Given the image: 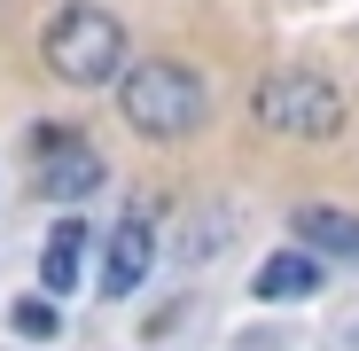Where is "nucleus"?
Listing matches in <instances>:
<instances>
[{
    "label": "nucleus",
    "mask_w": 359,
    "mask_h": 351,
    "mask_svg": "<svg viewBox=\"0 0 359 351\" xmlns=\"http://www.w3.org/2000/svg\"><path fill=\"white\" fill-rule=\"evenodd\" d=\"M39 63H47V78H63L79 94L86 86H117V71L133 63V39H126V24H117L109 8L71 0V8L39 32Z\"/></svg>",
    "instance_id": "1"
},
{
    "label": "nucleus",
    "mask_w": 359,
    "mask_h": 351,
    "mask_svg": "<svg viewBox=\"0 0 359 351\" xmlns=\"http://www.w3.org/2000/svg\"><path fill=\"white\" fill-rule=\"evenodd\" d=\"M117 117L141 141H188L211 117V86L188 63H126L117 71Z\"/></svg>",
    "instance_id": "2"
},
{
    "label": "nucleus",
    "mask_w": 359,
    "mask_h": 351,
    "mask_svg": "<svg viewBox=\"0 0 359 351\" xmlns=\"http://www.w3.org/2000/svg\"><path fill=\"white\" fill-rule=\"evenodd\" d=\"M250 125L273 141H336L351 125V102L328 71H266L250 86Z\"/></svg>",
    "instance_id": "3"
},
{
    "label": "nucleus",
    "mask_w": 359,
    "mask_h": 351,
    "mask_svg": "<svg viewBox=\"0 0 359 351\" xmlns=\"http://www.w3.org/2000/svg\"><path fill=\"white\" fill-rule=\"evenodd\" d=\"M109 180V164H102V149L94 141H79V133H39V195L47 203H86L94 188Z\"/></svg>",
    "instance_id": "4"
},
{
    "label": "nucleus",
    "mask_w": 359,
    "mask_h": 351,
    "mask_svg": "<svg viewBox=\"0 0 359 351\" xmlns=\"http://www.w3.org/2000/svg\"><path fill=\"white\" fill-rule=\"evenodd\" d=\"M102 250H109L102 258V297H133V289L149 281V266H156V219L149 211H126Z\"/></svg>",
    "instance_id": "5"
},
{
    "label": "nucleus",
    "mask_w": 359,
    "mask_h": 351,
    "mask_svg": "<svg viewBox=\"0 0 359 351\" xmlns=\"http://www.w3.org/2000/svg\"><path fill=\"white\" fill-rule=\"evenodd\" d=\"M289 234L305 242V258L359 266V211H344V203H297L289 211Z\"/></svg>",
    "instance_id": "6"
},
{
    "label": "nucleus",
    "mask_w": 359,
    "mask_h": 351,
    "mask_svg": "<svg viewBox=\"0 0 359 351\" xmlns=\"http://www.w3.org/2000/svg\"><path fill=\"white\" fill-rule=\"evenodd\" d=\"M86 242H94L86 219H55V226H47V242H39V289H47V297H71V289H79Z\"/></svg>",
    "instance_id": "7"
},
{
    "label": "nucleus",
    "mask_w": 359,
    "mask_h": 351,
    "mask_svg": "<svg viewBox=\"0 0 359 351\" xmlns=\"http://www.w3.org/2000/svg\"><path fill=\"white\" fill-rule=\"evenodd\" d=\"M250 289H258V305H289V297H313V289H320V258H305V250H273V258L250 273Z\"/></svg>",
    "instance_id": "8"
},
{
    "label": "nucleus",
    "mask_w": 359,
    "mask_h": 351,
    "mask_svg": "<svg viewBox=\"0 0 359 351\" xmlns=\"http://www.w3.org/2000/svg\"><path fill=\"white\" fill-rule=\"evenodd\" d=\"M226 234H234V211H226V203H211L203 219H188V242H180V258H188V266L219 258V250H226Z\"/></svg>",
    "instance_id": "9"
},
{
    "label": "nucleus",
    "mask_w": 359,
    "mask_h": 351,
    "mask_svg": "<svg viewBox=\"0 0 359 351\" xmlns=\"http://www.w3.org/2000/svg\"><path fill=\"white\" fill-rule=\"evenodd\" d=\"M8 328H16V336H32V343H47V336H55V305H47V297H16Z\"/></svg>",
    "instance_id": "10"
}]
</instances>
